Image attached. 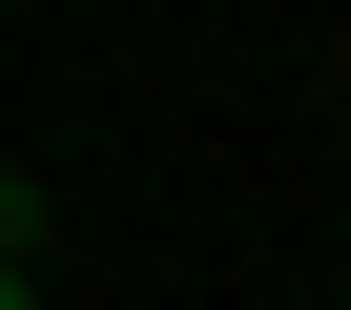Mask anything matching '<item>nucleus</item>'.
I'll list each match as a JSON object with an SVG mask.
<instances>
[{"label":"nucleus","mask_w":351,"mask_h":310,"mask_svg":"<svg viewBox=\"0 0 351 310\" xmlns=\"http://www.w3.org/2000/svg\"><path fill=\"white\" fill-rule=\"evenodd\" d=\"M0 310H42V269H21V248H0Z\"/></svg>","instance_id":"1"}]
</instances>
